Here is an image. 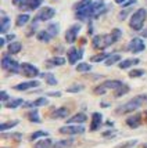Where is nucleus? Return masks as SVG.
Returning a JSON list of instances; mask_svg holds the SVG:
<instances>
[{
	"label": "nucleus",
	"instance_id": "49",
	"mask_svg": "<svg viewBox=\"0 0 147 148\" xmlns=\"http://www.w3.org/2000/svg\"><path fill=\"white\" fill-rule=\"evenodd\" d=\"M4 45H6V39L1 38V39H0V47H3Z\"/></svg>",
	"mask_w": 147,
	"mask_h": 148
},
{
	"label": "nucleus",
	"instance_id": "17",
	"mask_svg": "<svg viewBox=\"0 0 147 148\" xmlns=\"http://www.w3.org/2000/svg\"><path fill=\"white\" fill-rule=\"evenodd\" d=\"M68 114H70V110L68 108H65V107H61V108H56V110L51 112V118H67L68 116Z\"/></svg>",
	"mask_w": 147,
	"mask_h": 148
},
{
	"label": "nucleus",
	"instance_id": "9",
	"mask_svg": "<svg viewBox=\"0 0 147 148\" xmlns=\"http://www.w3.org/2000/svg\"><path fill=\"white\" fill-rule=\"evenodd\" d=\"M42 3L43 0H22L18 4V7L22 11H32V10H36Z\"/></svg>",
	"mask_w": 147,
	"mask_h": 148
},
{
	"label": "nucleus",
	"instance_id": "33",
	"mask_svg": "<svg viewBox=\"0 0 147 148\" xmlns=\"http://www.w3.org/2000/svg\"><path fill=\"white\" fill-rule=\"evenodd\" d=\"M108 57H110V54H107V53H100L97 56H93V57L90 58V61L92 62H101L104 60H107Z\"/></svg>",
	"mask_w": 147,
	"mask_h": 148
},
{
	"label": "nucleus",
	"instance_id": "51",
	"mask_svg": "<svg viewBox=\"0 0 147 148\" xmlns=\"http://www.w3.org/2000/svg\"><path fill=\"white\" fill-rule=\"evenodd\" d=\"M126 0H115V3H118V4H124Z\"/></svg>",
	"mask_w": 147,
	"mask_h": 148
},
{
	"label": "nucleus",
	"instance_id": "41",
	"mask_svg": "<svg viewBox=\"0 0 147 148\" xmlns=\"http://www.w3.org/2000/svg\"><path fill=\"white\" fill-rule=\"evenodd\" d=\"M144 75V71L143 69H133V71L129 72V76L130 77H140Z\"/></svg>",
	"mask_w": 147,
	"mask_h": 148
},
{
	"label": "nucleus",
	"instance_id": "2",
	"mask_svg": "<svg viewBox=\"0 0 147 148\" xmlns=\"http://www.w3.org/2000/svg\"><path fill=\"white\" fill-rule=\"evenodd\" d=\"M77 10V18L81 21L93 17V3L92 0H81L78 4H75Z\"/></svg>",
	"mask_w": 147,
	"mask_h": 148
},
{
	"label": "nucleus",
	"instance_id": "54",
	"mask_svg": "<svg viewBox=\"0 0 147 148\" xmlns=\"http://www.w3.org/2000/svg\"><path fill=\"white\" fill-rule=\"evenodd\" d=\"M143 148H147V143L146 144H143Z\"/></svg>",
	"mask_w": 147,
	"mask_h": 148
},
{
	"label": "nucleus",
	"instance_id": "42",
	"mask_svg": "<svg viewBox=\"0 0 147 148\" xmlns=\"http://www.w3.org/2000/svg\"><path fill=\"white\" fill-rule=\"evenodd\" d=\"M135 144H136V140H129L128 143H122L121 145H118L117 148H129L132 145H135Z\"/></svg>",
	"mask_w": 147,
	"mask_h": 148
},
{
	"label": "nucleus",
	"instance_id": "44",
	"mask_svg": "<svg viewBox=\"0 0 147 148\" xmlns=\"http://www.w3.org/2000/svg\"><path fill=\"white\" fill-rule=\"evenodd\" d=\"M0 98H1V101H7L8 100V94H7L6 91H1L0 93Z\"/></svg>",
	"mask_w": 147,
	"mask_h": 148
},
{
	"label": "nucleus",
	"instance_id": "30",
	"mask_svg": "<svg viewBox=\"0 0 147 148\" xmlns=\"http://www.w3.org/2000/svg\"><path fill=\"white\" fill-rule=\"evenodd\" d=\"M28 21H29V15L28 14H19L18 17H17L15 24H17V26H24L28 24Z\"/></svg>",
	"mask_w": 147,
	"mask_h": 148
},
{
	"label": "nucleus",
	"instance_id": "46",
	"mask_svg": "<svg viewBox=\"0 0 147 148\" xmlns=\"http://www.w3.org/2000/svg\"><path fill=\"white\" fill-rule=\"evenodd\" d=\"M47 96H53V97H60L61 93L60 91H53V93H47Z\"/></svg>",
	"mask_w": 147,
	"mask_h": 148
},
{
	"label": "nucleus",
	"instance_id": "14",
	"mask_svg": "<svg viewBox=\"0 0 147 148\" xmlns=\"http://www.w3.org/2000/svg\"><path fill=\"white\" fill-rule=\"evenodd\" d=\"M38 86H39L38 80H31V82H24V83L17 84V86H14V89L18 91H25V90H29V89H35Z\"/></svg>",
	"mask_w": 147,
	"mask_h": 148
},
{
	"label": "nucleus",
	"instance_id": "25",
	"mask_svg": "<svg viewBox=\"0 0 147 148\" xmlns=\"http://www.w3.org/2000/svg\"><path fill=\"white\" fill-rule=\"evenodd\" d=\"M21 104H24V100H22V98H15V100H11V101H7V103L4 104V107H6V108H10V110H14V108L19 107Z\"/></svg>",
	"mask_w": 147,
	"mask_h": 148
},
{
	"label": "nucleus",
	"instance_id": "23",
	"mask_svg": "<svg viewBox=\"0 0 147 148\" xmlns=\"http://www.w3.org/2000/svg\"><path fill=\"white\" fill-rule=\"evenodd\" d=\"M21 49H22V45L19 42H11L8 45V53L10 54H17V53L21 51Z\"/></svg>",
	"mask_w": 147,
	"mask_h": 148
},
{
	"label": "nucleus",
	"instance_id": "15",
	"mask_svg": "<svg viewBox=\"0 0 147 148\" xmlns=\"http://www.w3.org/2000/svg\"><path fill=\"white\" fill-rule=\"evenodd\" d=\"M141 115L140 114H137V115L135 116H129L128 119H126V125H128L129 127H132V129H136V127H139L141 125Z\"/></svg>",
	"mask_w": 147,
	"mask_h": 148
},
{
	"label": "nucleus",
	"instance_id": "38",
	"mask_svg": "<svg viewBox=\"0 0 147 148\" xmlns=\"http://www.w3.org/2000/svg\"><path fill=\"white\" fill-rule=\"evenodd\" d=\"M92 69V66L89 64H86V62H81V64L77 65V71L78 72H89Z\"/></svg>",
	"mask_w": 147,
	"mask_h": 148
},
{
	"label": "nucleus",
	"instance_id": "10",
	"mask_svg": "<svg viewBox=\"0 0 147 148\" xmlns=\"http://www.w3.org/2000/svg\"><path fill=\"white\" fill-rule=\"evenodd\" d=\"M21 71L26 77H36L39 75V69L36 66H33L32 64H29V62L21 64Z\"/></svg>",
	"mask_w": 147,
	"mask_h": 148
},
{
	"label": "nucleus",
	"instance_id": "11",
	"mask_svg": "<svg viewBox=\"0 0 147 148\" xmlns=\"http://www.w3.org/2000/svg\"><path fill=\"white\" fill-rule=\"evenodd\" d=\"M79 31H81V24H75V25H72L65 32V40L68 42V43H74L75 40H77V36L78 33H79Z\"/></svg>",
	"mask_w": 147,
	"mask_h": 148
},
{
	"label": "nucleus",
	"instance_id": "53",
	"mask_svg": "<svg viewBox=\"0 0 147 148\" xmlns=\"http://www.w3.org/2000/svg\"><path fill=\"white\" fill-rule=\"evenodd\" d=\"M21 1H22V0H13V3H14V4H19Z\"/></svg>",
	"mask_w": 147,
	"mask_h": 148
},
{
	"label": "nucleus",
	"instance_id": "50",
	"mask_svg": "<svg viewBox=\"0 0 147 148\" xmlns=\"http://www.w3.org/2000/svg\"><path fill=\"white\" fill-rule=\"evenodd\" d=\"M14 38H15L14 35H7V40H13Z\"/></svg>",
	"mask_w": 147,
	"mask_h": 148
},
{
	"label": "nucleus",
	"instance_id": "1",
	"mask_svg": "<svg viewBox=\"0 0 147 148\" xmlns=\"http://www.w3.org/2000/svg\"><path fill=\"white\" fill-rule=\"evenodd\" d=\"M146 103H147V96H144V94L136 96L135 98H132L126 104L118 107L117 108V114H129V112H133V111H136L139 107H141L143 104H146Z\"/></svg>",
	"mask_w": 147,
	"mask_h": 148
},
{
	"label": "nucleus",
	"instance_id": "19",
	"mask_svg": "<svg viewBox=\"0 0 147 148\" xmlns=\"http://www.w3.org/2000/svg\"><path fill=\"white\" fill-rule=\"evenodd\" d=\"M86 115L83 114V112H81V114H77V115H74L72 118H70V119H67V125H72V123H83L86 122Z\"/></svg>",
	"mask_w": 147,
	"mask_h": 148
},
{
	"label": "nucleus",
	"instance_id": "47",
	"mask_svg": "<svg viewBox=\"0 0 147 148\" xmlns=\"http://www.w3.org/2000/svg\"><path fill=\"white\" fill-rule=\"evenodd\" d=\"M133 3H136V0H128V1H125V3H124V6L128 7V6H130V4H133Z\"/></svg>",
	"mask_w": 147,
	"mask_h": 148
},
{
	"label": "nucleus",
	"instance_id": "18",
	"mask_svg": "<svg viewBox=\"0 0 147 148\" xmlns=\"http://www.w3.org/2000/svg\"><path fill=\"white\" fill-rule=\"evenodd\" d=\"M122 82L121 80H106V82H103L101 86L106 89V90H115V89H118L119 86H122Z\"/></svg>",
	"mask_w": 147,
	"mask_h": 148
},
{
	"label": "nucleus",
	"instance_id": "12",
	"mask_svg": "<svg viewBox=\"0 0 147 148\" xmlns=\"http://www.w3.org/2000/svg\"><path fill=\"white\" fill-rule=\"evenodd\" d=\"M68 61H70V64H77V61H79L83 56V51L82 50H78L77 47H71L70 50H68Z\"/></svg>",
	"mask_w": 147,
	"mask_h": 148
},
{
	"label": "nucleus",
	"instance_id": "3",
	"mask_svg": "<svg viewBox=\"0 0 147 148\" xmlns=\"http://www.w3.org/2000/svg\"><path fill=\"white\" fill-rule=\"evenodd\" d=\"M147 18V11L146 8H139L137 11H135L132 18H130V22L129 25L133 31H141V28L144 25V21Z\"/></svg>",
	"mask_w": 147,
	"mask_h": 148
},
{
	"label": "nucleus",
	"instance_id": "45",
	"mask_svg": "<svg viewBox=\"0 0 147 148\" xmlns=\"http://www.w3.org/2000/svg\"><path fill=\"white\" fill-rule=\"evenodd\" d=\"M126 15H128V10H125V11H121V13H119V15H118V18H119V19H124L125 17H126Z\"/></svg>",
	"mask_w": 147,
	"mask_h": 148
},
{
	"label": "nucleus",
	"instance_id": "7",
	"mask_svg": "<svg viewBox=\"0 0 147 148\" xmlns=\"http://www.w3.org/2000/svg\"><path fill=\"white\" fill-rule=\"evenodd\" d=\"M85 129L83 126H79V125H65L63 127H60V133L61 134H68V136H74V134H82Z\"/></svg>",
	"mask_w": 147,
	"mask_h": 148
},
{
	"label": "nucleus",
	"instance_id": "52",
	"mask_svg": "<svg viewBox=\"0 0 147 148\" xmlns=\"http://www.w3.org/2000/svg\"><path fill=\"white\" fill-rule=\"evenodd\" d=\"M141 36H143V38H147V29H146V31H143V32H141Z\"/></svg>",
	"mask_w": 147,
	"mask_h": 148
},
{
	"label": "nucleus",
	"instance_id": "20",
	"mask_svg": "<svg viewBox=\"0 0 147 148\" xmlns=\"http://www.w3.org/2000/svg\"><path fill=\"white\" fill-rule=\"evenodd\" d=\"M65 64V60L63 57H53L50 60L46 61V65L49 68H53V66H60V65H64Z\"/></svg>",
	"mask_w": 147,
	"mask_h": 148
},
{
	"label": "nucleus",
	"instance_id": "6",
	"mask_svg": "<svg viewBox=\"0 0 147 148\" xmlns=\"http://www.w3.org/2000/svg\"><path fill=\"white\" fill-rule=\"evenodd\" d=\"M54 15H56V10H54V8L45 7V8H42L38 13V15L33 18V22H36V21H49V19H51Z\"/></svg>",
	"mask_w": 147,
	"mask_h": 148
},
{
	"label": "nucleus",
	"instance_id": "39",
	"mask_svg": "<svg viewBox=\"0 0 147 148\" xmlns=\"http://www.w3.org/2000/svg\"><path fill=\"white\" fill-rule=\"evenodd\" d=\"M4 138H13L14 141H21L22 140V134L21 133H13V134H1Z\"/></svg>",
	"mask_w": 147,
	"mask_h": 148
},
{
	"label": "nucleus",
	"instance_id": "35",
	"mask_svg": "<svg viewBox=\"0 0 147 148\" xmlns=\"http://www.w3.org/2000/svg\"><path fill=\"white\" fill-rule=\"evenodd\" d=\"M40 137H47V132H43V130H38V132H35V133H32L31 134V141H36L38 138H40Z\"/></svg>",
	"mask_w": 147,
	"mask_h": 148
},
{
	"label": "nucleus",
	"instance_id": "24",
	"mask_svg": "<svg viewBox=\"0 0 147 148\" xmlns=\"http://www.w3.org/2000/svg\"><path fill=\"white\" fill-rule=\"evenodd\" d=\"M10 18L7 17V15H3L1 17V25H0V32L1 33H7L8 31V28H10Z\"/></svg>",
	"mask_w": 147,
	"mask_h": 148
},
{
	"label": "nucleus",
	"instance_id": "31",
	"mask_svg": "<svg viewBox=\"0 0 147 148\" xmlns=\"http://www.w3.org/2000/svg\"><path fill=\"white\" fill-rule=\"evenodd\" d=\"M40 76L45 77L46 83L50 84V86H54V84H57V79L54 77V75H53V73H42Z\"/></svg>",
	"mask_w": 147,
	"mask_h": 148
},
{
	"label": "nucleus",
	"instance_id": "32",
	"mask_svg": "<svg viewBox=\"0 0 147 148\" xmlns=\"http://www.w3.org/2000/svg\"><path fill=\"white\" fill-rule=\"evenodd\" d=\"M128 91H129L128 84H122V86H119L118 89H115L114 90V96L115 97H121V96H124V94H126Z\"/></svg>",
	"mask_w": 147,
	"mask_h": 148
},
{
	"label": "nucleus",
	"instance_id": "4",
	"mask_svg": "<svg viewBox=\"0 0 147 148\" xmlns=\"http://www.w3.org/2000/svg\"><path fill=\"white\" fill-rule=\"evenodd\" d=\"M112 43H115V39L112 36V33H110V35H97L93 38V42H92V45L95 49L97 50H103V49H107L108 46H111Z\"/></svg>",
	"mask_w": 147,
	"mask_h": 148
},
{
	"label": "nucleus",
	"instance_id": "43",
	"mask_svg": "<svg viewBox=\"0 0 147 148\" xmlns=\"http://www.w3.org/2000/svg\"><path fill=\"white\" fill-rule=\"evenodd\" d=\"M106 89H104V87H103L101 84H100V86H97L96 89H95V93H96V94H104V93H106Z\"/></svg>",
	"mask_w": 147,
	"mask_h": 148
},
{
	"label": "nucleus",
	"instance_id": "27",
	"mask_svg": "<svg viewBox=\"0 0 147 148\" xmlns=\"http://www.w3.org/2000/svg\"><path fill=\"white\" fill-rule=\"evenodd\" d=\"M51 145H53L51 140L49 137H46V138H43V140H40V141L36 143V144H35V148H51Z\"/></svg>",
	"mask_w": 147,
	"mask_h": 148
},
{
	"label": "nucleus",
	"instance_id": "16",
	"mask_svg": "<svg viewBox=\"0 0 147 148\" xmlns=\"http://www.w3.org/2000/svg\"><path fill=\"white\" fill-rule=\"evenodd\" d=\"M49 104V100L46 97H40L38 100H35L32 103H24V107H32V108H38V107H43V105H47Z\"/></svg>",
	"mask_w": 147,
	"mask_h": 148
},
{
	"label": "nucleus",
	"instance_id": "5",
	"mask_svg": "<svg viewBox=\"0 0 147 148\" xmlns=\"http://www.w3.org/2000/svg\"><path fill=\"white\" fill-rule=\"evenodd\" d=\"M1 66H3V69H6L8 72H13V73H18L19 68H21L18 65V62L14 61L10 56H4L1 58Z\"/></svg>",
	"mask_w": 147,
	"mask_h": 148
},
{
	"label": "nucleus",
	"instance_id": "34",
	"mask_svg": "<svg viewBox=\"0 0 147 148\" xmlns=\"http://www.w3.org/2000/svg\"><path fill=\"white\" fill-rule=\"evenodd\" d=\"M119 60H121V56H119V54H114V56H110V57L106 60V65H107V66H111L112 64L118 62Z\"/></svg>",
	"mask_w": 147,
	"mask_h": 148
},
{
	"label": "nucleus",
	"instance_id": "48",
	"mask_svg": "<svg viewBox=\"0 0 147 148\" xmlns=\"http://www.w3.org/2000/svg\"><path fill=\"white\" fill-rule=\"evenodd\" d=\"M115 133L114 132H112V130H110V132H106V133H103V136H104V137H108V136H114Z\"/></svg>",
	"mask_w": 147,
	"mask_h": 148
},
{
	"label": "nucleus",
	"instance_id": "36",
	"mask_svg": "<svg viewBox=\"0 0 147 148\" xmlns=\"http://www.w3.org/2000/svg\"><path fill=\"white\" fill-rule=\"evenodd\" d=\"M18 125V121H13V122H6V123H1L0 125V130L4 132V130H8V129H13L14 126Z\"/></svg>",
	"mask_w": 147,
	"mask_h": 148
},
{
	"label": "nucleus",
	"instance_id": "28",
	"mask_svg": "<svg viewBox=\"0 0 147 148\" xmlns=\"http://www.w3.org/2000/svg\"><path fill=\"white\" fill-rule=\"evenodd\" d=\"M36 38H38L39 42H45V43H47V42H50V39L53 38V36H51L47 31H40V32L38 33V36H36Z\"/></svg>",
	"mask_w": 147,
	"mask_h": 148
},
{
	"label": "nucleus",
	"instance_id": "8",
	"mask_svg": "<svg viewBox=\"0 0 147 148\" xmlns=\"http://www.w3.org/2000/svg\"><path fill=\"white\" fill-rule=\"evenodd\" d=\"M144 49H146V45H144V42H143L140 38L132 39V40L129 42V45H128V50L130 53H133V54L143 51Z\"/></svg>",
	"mask_w": 147,
	"mask_h": 148
},
{
	"label": "nucleus",
	"instance_id": "22",
	"mask_svg": "<svg viewBox=\"0 0 147 148\" xmlns=\"http://www.w3.org/2000/svg\"><path fill=\"white\" fill-rule=\"evenodd\" d=\"M139 64V60L137 58H128V60H124L119 62V68L121 69H126L129 66H133V65Z\"/></svg>",
	"mask_w": 147,
	"mask_h": 148
},
{
	"label": "nucleus",
	"instance_id": "21",
	"mask_svg": "<svg viewBox=\"0 0 147 148\" xmlns=\"http://www.w3.org/2000/svg\"><path fill=\"white\" fill-rule=\"evenodd\" d=\"M103 11H104V1L103 0H99L96 3H93V18H97Z\"/></svg>",
	"mask_w": 147,
	"mask_h": 148
},
{
	"label": "nucleus",
	"instance_id": "40",
	"mask_svg": "<svg viewBox=\"0 0 147 148\" xmlns=\"http://www.w3.org/2000/svg\"><path fill=\"white\" fill-rule=\"evenodd\" d=\"M83 90V86L82 84H72L71 87H68L67 89V91L68 93H79V91Z\"/></svg>",
	"mask_w": 147,
	"mask_h": 148
},
{
	"label": "nucleus",
	"instance_id": "26",
	"mask_svg": "<svg viewBox=\"0 0 147 148\" xmlns=\"http://www.w3.org/2000/svg\"><path fill=\"white\" fill-rule=\"evenodd\" d=\"M72 141L74 140H71V138H68V140H58L53 145V148H70L72 145Z\"/></svg>",
	"mask_w": 147,
	"mask_h": 148
},
{
	"label": "nucleus",
	"instance_id": "29",
	"mask_svg": "<svg viewBox=\"0 0 147 148\" xmlns=\"http://www.w3.org/2000/svg\"><path fill=\"white\" fill-rule=\"evenodd\" d=\"M28 119L31 121V122H35V123H42L40 121V118H39V114H38V110H32L28 112Z\"/></svg>",
	"mask_w": 147,
	"mask_h": 148
},
{
	"label": "nucleus",
	"instance_id": "13",
	"mask_svg": "<svg viewBox=\"0 0 147 148\" xmlns=\"http://www.w3.org/2000/svg\"><path fill=\"white\" fill-rule=\"evenodd\" d=\"M101 122H103V116L99 112H95L92 115V122H90V132H96L100 126H101Z\"/></svg>",
	"mask_w": 147,
	"mask_h": 148
},
{
	"label": "nucleus",
	"instance_id": "37",
	"mask_svg": "<svg viewBox=\"0 0 147 148\" xmlns=\"http://www.w3.org/2000/svg\"><path fill=\"white\" fill-rule=\"evenodd\" d=\"M58 24H50V25L47 26V32L50 33L51 36H57L58 35Z\"/></svg>",
	"mask_w": 147,
	"mask_h": 148
}]
</instances>
